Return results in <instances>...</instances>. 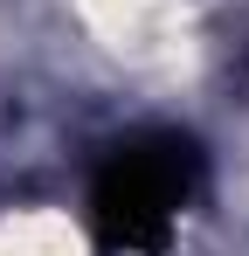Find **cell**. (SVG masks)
Returning <instances> with one entry per match:
<instances>
[{
  "label": "cell",
  "mask_w": 249,
  "mask_h": 256,
  "mask_svg": "<svg viewBox=\"0 0 249 256\" xmlns=\"http://www.w3.org/2000/svg\"><path fill=\"white\" fill-rule=\"evenodd\" d=\"M208 187V152L187 132H132L90 180L97 256H166Z\"/></svg>",
  "instance_id": "obj_1"
}]
</instances>
